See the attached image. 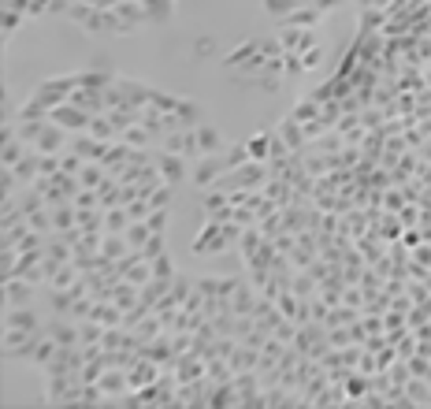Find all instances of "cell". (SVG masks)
I'll return each instance as SVG.
<instances>
[{"instance_id": "cell-31", "label": "cell", "mask_w": 431, "mask_h": 409, "mask_svg": "<svg viewBox=\"0 0 431 409\" xmlns=\"http://www.w3.org/2000/svg\"><path fill=\"white\" fill-rule=\"evenodd\" d=\"M78 227L82 231H104V208H78Z\"/></svg>"}, {"instance_id": "cell-8", "label": "cell", "mask_w": 431, "mask_h": 409, "mask_svg": "<svg viewBox=\"0 0 431 409\" xmlns=\"http://www.w3.org/2000/svg\"><path fill=\"white\" fill-rule=\"evenodd\" d=\"M4 327H15V332H41L45 316L37 313V306H4Z\"/></svg>"}, {"instance_id": "cell-38", "label": "cell", "mask_w": 431, "mask_h": 409, "mask_svg": "<svg viewBox=\"0 0 431 409\" xmlns=\"http://www.w3.org/2000/svg\"><path fill=\"white\" fill-rule=\"evenodd\" d=\"M82 168H86V161L78 153H60V171H67V175H82Z\"/></svg>"}, {"instance_id": "cell-9", "label": "cell", "mask_w": 431, "mask_h": 409, "mask_svg": "<svg viewBox=\"0 0 431 409\" xmlns=\"http://www.w3.org/2000/svg\"><path fill=\"white\" fill-rule=\"evenodd\" d=\"M156 171H160V179L172 182V187L190 182V161H186V156H179V153L160 149V156H156Z\"/></svg>"}, {"instance_id": "cell-44", "label": "cell", "mask_w": 431, "mask_h": 409, "mask_svg": "<svg viewBox=\"0 0 431 409\" xmlns=\"http://www.w3.org/2000/svg\"><path fill=\"white\" fill-rule=\"evenodd\" d=\"M309 4H312V8H316V11H320V15H331V11H338V8H342V4H346V0H309Z\"/></svg>"}, {"instance_id": "cell-43", "label": "cell", "mask_w": 431, "mask_h": 409, "mask_svg": "<svg viewBox=\"0 0 431 409\" xmlns=\"http://www.w3.org/2000/svg\"><path fill=\"white\" fill-rule=\"evenodd\" d=\"M394 346H398V358H401V361H409L413 353H416V335H413V332H409V335H401V339L394 342Z\"/></svg>"}, {"instance_id": "cell-29", "label": "cell", "mask_w": 431, "mask_h": 409, "mask_svg": "<svg viewBox=\"0 0 431 409\" xmlns=\"http://www.w3.org/2000/svg\"><path fill=\"white\" fill-rule=\"evenodd\" d=\"M149 239H153V227H149L146 220H134V223L127 227V242H130V249H141Z\"/></svg>"}, {"instance_id": "cell-14", "label": "cell", "mask_w": 431, "mask_h": 409, "mask_svg": "<svg viewBox=\"0 0 431 409\" xmlns=\"http://www.w3.org/2000/svg\"><path fill=\"white\" fill-rule=\"evenodd\" d=\"M160 372H164V365H156L153 358H138L134 365L127 368V376H130V387H149V384H156L160 379Z\"/></svg>"}, {"instance_id": "cell-23", "label": "cell", "mask_w": 431, "mask_h": 409, "mask_svg": "<svg viewBox=\"0 0 431 409\" xmlns=\"http://www.w3.org/2000/svg\"><path fill=\"white\" fill-rule=\"evenodd\" d=\"M89 134L101 138V141H120V130H115V123L108 120V112H101L89 120Z\"/></svg>"}, {"instance_id": "cell-21", "label": "cell", "mask_w": 431, "mask_h": 409, "mask_svg": "<svg viewBox=\"0 0 431 409\" xmlns=\"http://www.w3.org/2000/svg\"><path fill=\"white\" fill-rule=\"evenodd\" d=\"M130 223H134V220H130V213H127L123 205H115V208H104V231H108V234H127V227H130Z\"/></svg>"}, {"instance_id": "cell-22", "label": "cell", "mask_w": 431, "mask_h": 409, "mask_svg": "<svg viewBox=\"0 0 431 409\" xmlns=\"http://www.w3.org/2000/svg\"><path fill=\"white\" fill-rule=\"evenodd\" d=\"M56 350H60V346H56V339H52V335H45V332H41V339L34 342L30 365H37V368H45V365H49L52 358H56Z\"/></svg>"}, {"instance_id": "cell-11", "label": "cell", "mask_w": 431, "mask_h": 409, "mask_svg": "<svg viewBox=\"0 0 431 409\" xmlns=\"http://www.w3.org/2000/svg\"><path fill=\"white\" fill-rule=\"evenodd\" d=\"M41 294V287L22 279V275H15V279H4V306H34V298Z\"/></svg>"}, {"instance_id": "cell-2", "label": "cell", "mask_w": 431, "mask_h": 409, "mask_svg": "<svg viewBox=\"0 0 431 409\" xmlns=\"http://www.w3.org/2000/svg\"><path fill=\"white\" fill-rule=\"evenodd\" d=\"M67 19L75 26H82L86 34H97V37H127L123 23L115 19V11H108V8H94V4H82V0H71Z\"/></svg>"}, {"instance_id": "cell-33", "label": "cell", "mask_w": 431, "mask_h": 409, "mask_svg": "<svg viewBox=\"0 0 431 409\" xmlns=\"http://www.w3.org/2000/svg\"><path fill=\"white\" fill-rule=\"evenodd\" d=\"M149 265H153V275H156V279H175V275H179V265L172 260V253H160L156 260H149Z\"/></svg>"}, {"instance_id": "cell-28", "label": "cell", "mask_w": 431, "mask_h": 409, "mask_svg": "<svg viewBox=\"0 0 431 409\" xmlns=\"http://www.w3.org/2000/svg\"><path fill=\"white\" fill-rule=\"evenodd\" d=\"M49 112H52V108H45V104L37 101L34 94H26V101H22V108L15 112V120H49Z\"/></svg>"}, {"instance_id": "cell-24", "label": "cell", "mask_w": 431, "mask_h": 409, "mask_svg": "<svg viewBox=\"0 0 431 409\" xmlns=\"http://www.w3.org/2000/svg\"><path fill=\"white\" fill-rule=\"evenodd\" d=\"M290 290H294L297 298H312V294H320V283L312 279L305 268H297V272L290 275Z\"/></svg>"}, {"instance_id": "cell-20", "label": "cell", "mask_w": 431, "mask_h": 409, "mask_svg": "<svg viewBox=\"0 0 431 409\" xmlns=\"http://www.w3.org/2000/svg\"><path fill=\"white\" fill-rule=\"evenodd\" d=\"M112 301L127 313L130 306H138V301H141V287H134L130 279H120V283L112 287Z\"/></svg>"}, {"instance_id": "cell-36", "label": "cell", "mask_w": 431, "mask_h": 409, "mask_svg": "<svg viewBox=\"0 0 431 409\" xmlns=\"http://www.w3.org/2000/svg\"><path fill=\"white\" fill-rule=\"evenodd\" d=\"M138 253L146 257V260H156V257H160V253H167V234H153V239H149L146 246H141Z\"/></svg>"}, {"instance_id": "cell-27", "label": "cell", "mask_w": 431, "mask_h": 409, "mask_svg": "<svg viewBox=\"0 0 431 409\" xmlns=\"http://www.w3.org/2000/svg\"><path fill=\"white\" fill-rule=\"evenodd\" d=\"M26 149H30V145H26L22 138H8L4 141V149H0V164H4V168H15L19 161H22V153Z\"/></svg>"}, {"instance_id": "cell-17", "label": "cell", "mask_w": 431, "mask_h": 409, "mask_svg": "<svg viewBox=\"0 0 431 409\" xmlns=\"http://www.w3.org/2000/svg\"><path fill=\"white\" fill-rule=\"evenodd\" d=\"M11 171H15V175L26 182V187H30L34 179H41V153H37V149H26V153H22V161H19L15 168H11Z\"/></svg>"}, {"instance_id": "cell-39", "label": "cell", "mask_w": 431, "mask_h": 409, "mask_svg": "<svg viewBox=\"0 0 431 409\" xmlns=\"http://www.w3.org/2000/svg\"><path fill=\"white\" fill-rule=\"evenodd\" d=\"M0 11H4V37H11L26 23V15H22V11H15V8H0Z\"/></svg>"}, {"instance_id": "cell-46", "label": "cell", "mask_w": 431, "mask_h": 409, "mask_svg": "<svg viewBox=\"0 0 431 409\" xmlns=\"http://www.w3.org/2000/svg\"><path fill=\"white\" fill-rule=\"evenodd\" d=\"M193 52H198V56H208V52H216V42H212V37H198Z\"/></svg>"}, {"instance_id": "cell-47", "label": "cell", "mask_w": 431, "mask_h": 409, "mask_svg": "<svg viewBox=\"0 0 431 409\" xmlns=\"http://www.w3.org/2000/svg\"><path fill=\"white\" fill-rule=\"evenodd\" d=\"M82 4H94V8H101V4H104V0H82Z\"/></svg>"}, {"instance_id": "cell-40", "label": "cell", "mask_w": 431, "mask_h": 409, "mask_svg": "<svg viewBox=\"0 0 431 409\" xmlns=\"http://www.w3.org/2000/svg\"><path fill=\"white\" fill-rule=\"evenodd\" d=\"M75 208H101V194L89 190V187H82V190L75 194Z\"/></svg>"}, {"instance_id": "cell-42", "label": "cell", "mask_w": 431, "mask_h": 409, "mask_svg": "<svg viewBox=\"0 0 431 409\" xmlns=\"http://www.w3.org/2000/svg\"><path fill=\"white\" fill-rule=\"evenodd\" d=\"M401 205H406V194H401V190H383V208H387V213H398V208Z\"/></svg>"}, {"instance_id": "cell-6", "label": "cell", "mask_w": 431, "mask_h": 409, "mask_svg": "<svg viewBox=\"0 0 431 409\" xmlns=\"http://www.w3.org/2000/svg\"><path fill=\"white\" fill-rule=\"evenodd\" d=\"M160 149L179 153V156H186V161H198V156H205L201 153V141H198V127H179V130H172V134H164Z\"/></svg>"}, {"instance_id": "cell-1", "label": "cell", "mask_w": 431, "mask_h": 409, "mask_svg": "<svg viewBox=\"0 0 431 409\" xmlns=\"http://www.w3.org/2000/svg\"><path fill=\"white\" fill-rule=\"evenodd\" d=\"M242 223H234V220H205V227L193 234V242L190 249L198 257H216V253H227L231 246H238L242 239Z\"/></svg>"}, {"instance_id": "cell-26", "label": "cell", "mask_w": 431, "mask_h": 409, "mask_svg": "<svg viewBox=\"0 0 431 409\" xmlns=\"http://www.w3.org/2000/svg\"><path fill=\"white\" fill-rule=\"evenodd\" d=\"M271 141H276V134H253L250 141H245V145H250V156H253V161H260V164L271 161Z\"/></svg>"}, {"instance_id": "cell-7", "label": "cell", "mask_w": 431, "mask_h": 409, "mask_svg": "<svg viewBox=\"0 0 431 409\" xmlns=\"http://www.w3.org/2000/svg\"><path fill=\"white\" fill-rule=\"evenodd\" d=\"M49 120L52 123H60L63 130H71V134H82V130H89V115L86 108H78V104H71V101H63V104H56V108L49 112Z\"/></svg>"}, {"instance_id": "cell-13", "label": "cell", "mask_w": 431, "mask_h": 409, "mask_svg": "<svg viewBox=\"0 0 431 409\" xmlns=\"http://www.w3.org/2000/svg\"><path fill=\"white\" fill-rule=\"evenodd\" d=\"M108 145H112V141H101V138L89 134V130H82V134H71V145H67V149L78 153L82 161H101V156L108 153Z\"/></svg>"}, {"instance_id": "cell-25", "label": "cell", "mask_w": 431, "mask_h": 409, "mask_svg": "<svg viewBox=\"0 0 431 409\" xmlns=\"http://www.w3.org/2000/svg\"><path fill=\"white\" fill-rule=\"evenodd\" d=\"M198 141H201V153H219V149H224V134H219L208 120L198 127Z\"/></svg>"}, {"instance_id": "cell-19", "label": "cell", "mask_w": 431, "mask_h": 409, "mask_svg": "<svg viewBox=\"0 0 431 409\" xmlns=\"http://www.w3.org/2000/svg\"><path fill=\"white\" fill-rule=\"evenodd\" d=\"M127 253H130L127 234H108V231H104V239H101V257H104V260H123Z\"/></svg>"}, {"instance_id": "cell-34", "label": "cell", "mask_w": 431, "mask_h": 409, "mask_svg": "<svg viewBox=\"0 0 431 409\" xmlns=\"http://www.w3.org/2000/svg\"><path fill=\"white\" fill-rule=\"evenodd\" d=\"M146 201L153 205V208H172V201H175V187L172 182H160V187H156Z\"/></svg>"}, {"instance_id": "cell-12", "label": "cell", "mask_w": 431, "mask_h": 409, "mask_svg": "<svg viewBox=\"0 0 431 409\" xmlns=\"http://www.w3.org/2000/svg\"><path fill=\"white\" fill-rule=\"evenodd\" d=\"M112 11H115V19L123 23L127 34H134V30H141V26H149V15H146V4H141V0H120Z\"/></svg>"}, {"instance_id": "cell-16", "label": "cell", "mask_w": 431, "mask_h": 409, "mask_svg": "<svg viewBox=\"0 0 431 409\" xmlns=\"http://www.w3.org/2000/svg\"><path fill=\"white\" fill-rule=\"evenodd\" d=\"M323 19H328V15H320V11L312 8L309 0H302V4H297V8L290 11V15H286V19L279 23V30H283V26H302V30H316V26H320Z\"/></svg>"}, {"instance_id": "cell-45", "label": "cell", "mask_w": 431, "mask_h": 409, "mask_svg": "<svg viewBox=\"0 0 431 409\" xmlns=\"http://www.w3.org/2000/svg\"><path fill=\"white\" fill-rule=\"evenodd\" d=\"M413 260L416 265H424V268H431V242H420L413 249Z\"/></svg>"}, {"instance_id": "cell-10", "label": "cell", "mask_w": 431, "mask_h": 409, "mask_svg": "<svg viewBox=\"0 0 431 409\" xmlns=\"http://www.w3.org/2000/svg\"><path fill=\"white\" fill-rule=\"evenodd\" d=\"M67 145H71V130H63L60 123H45V130L37 134V141H34V149L37 153H67Z\"/></svg>"}, {"instance_id": "cell-5", "label": "cell", "mask_w": 431, "mask_h": 409, "mask_svg": "<svg viewBox=\"0 0 431 409\" xmlns=\"http://www.w3.org/2000/svg\"><path fill=\"white\" fill-rule=\"evenodd\" d=\"M224 171H231L227 161H224V149H219V153H205V156H198V164L190 168V182L198 190H208V187H216V179L224 175Z\"/></svg>"}, {"instance_id": "cell-32", "label": "cell", "mask_w": 431, "mask_h": 409, "mask_svg": "<svg viewBox=\"0 0 431 409\" xmlns=\"http://www.w3.org/2000/svg\"><path fill=\"white\" fill-rule=\"evenodd\" d=\"M26 223H30L34 231H41V234H52V231H56V223H52V208H49V205L37 208V213H30V216H26Z\"/></svg>"}, {"instance_id": "cell-4", "label": "cell", "mask_w": 431, "mask_h": 409, "mask_svg": "<svg viewBox=\"0 0 431 409\" xmlns=\"http://www.w3.org/2000/svg\"><path fill=\"white\" fill-rule=\"evenodd\" d=\"M82 86V71H71V75H56V78H45V82L34 86V97L45 104V108H56V104L71 101V94Z\"/></svg>"}, {"instance_id": "cell-3", "label": "cell", "mask_w": 431, "mask_h": 409, "mask_svg": "<svg viewBox=\"0 0 431 409\" xmlns=\"http://www.w3.org/2000/svg\"><path fill=\"white\" fill-rule=\"evenodd\" d=\"M264 182H268V164H260V161H245L242 168L224 171V175L216 179V187L231 194V190H264Z\"/></svg>"}, {"instance_id": "cell-35", "label": "cell", "mask_w": 431, "mask_h": 409, "mask_svg": "<svg viewBox=\"0 0 431 409\" xmlns=\"http://www.w3.org/2000/svg\"><path fill=\"white\" fill-rule=\"evenodd\" d=\"M328 342H331L335 350L354 346V332H349V324H342V327H328Z\"/></svg>"}, {"instance_id": "cell-37", "label": "cell", "mask_w": 431, "mask_h": 409, "mask_svg": "<svg viewBox=\"0 0 431 409\" xmlns=\"http://www.w3.org/2000/svg\"><path fill=\"white\" fill-rule=\"evenodd\" d=\"M387 372H390V384H394V387H406L409 379H413V368H409V361H401V358H398L394 365H390Z\"/></svg>"}, {"instance_id": "cell-18", "label": "cell", "mask_w": 431, "mask_h": 409, "mask_svg": "<svg viewBox=\"0 0 431 409\" xmlns=\"http://www.w3.org/2000/svg\"><path fill=\"white\" fill-rule=\"evenodd\" d=\"M141 4H146L149 26H167L175 19V0H141Z\"/></svg>"}, {"instance_id": "cell-41", "label": "cell", "mask_w": 431, "mask_h": 409, "mask_svg": "<svg viewBox=\"0 0 431 409\" xmlns=\"http://www.w3.org/2000/svg\"><path fill=\"white\" fill-rule=\"evenodd\" d=\"M320 60H323V45L305 49V52H302V68H305V75H309V71H316V68H320Z\"/></svg>"}, {"instance_id": "cell-30", "label": "cell", "mask_w": 431, "mask_h": 409, "mask_svg": "<svg viewBox=\"0 0 431 409\" xmlns=\"http://www.w3.org/2000/svg\"><path fill=\"white\" fill-rule=\"evenodd\" d=\"M260 4H264V15H271L276 23H283L297 4H302V0H260Z\"/></svg>"}, {"instance_id": "cell-15", "label": "cell", "mask_w": 431, "mask_h": 409, "mask_svg": "<svg viewBox=\"0 0 431 409\" xmlns=\"http://www.w3.org/2000/svg\"><path fill=\"white\" fill-rule=\"evenodd\" d=\"M101 391H104V398H123L127 391H134L130 387V376H127V368H104V376L97 379Z\"/></svg>"}]
</instances>
